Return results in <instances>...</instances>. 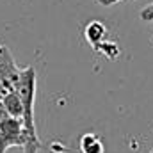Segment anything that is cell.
Segmentation results:
<instances>
[{"label":"cell","instance_id":"cell-4","mask_svg":"<svg viewBox=\"0 0 153 153\" xmlns=\"http://www.w3.org/2000/svg\"><path fill=\"white\" fill-rule=\"evenodd\" d=\"M78 144L82 153H105V146L96 134H84Z\"/></svg>","mask_w":153,"mask_h":153},{"label":"cell","instance_id":"cell-11","mask_svg":"<svg viewBox=\"0 0 153 153\" xmlns=\"http://www.w3.org/2000/svg\"><path fill=\"white\" fill-rule=\"evenodd\" d=\"M0 46H2V45H0Z\"/></svg>","mask_w":153,"mask_h":153},{"label":"cell","instance_id":"cell-7","mask_svg":"<svg viewBox=\"0 0 153 153\" xmlns=\"http://www.w3.org/2000/svg\"><path fill=\"white\" fill-rule=\"evenodd\" d=\"M141 18H143L144 22H152L153 20V4L148 5V7H144V9L141 11Z\"/></svg>","mask_w":153,"mask_h":153},{"label":"cell","instance_id":"cell-5","mask_svg":"<svg viewBox=\"0 0 153 153\" xmlns=\"http://www.w3.org/2000/svg\"><path fill=\"white\" fill-rule=\"evenodd\" d=\"M2 102H4L5 111H7V114L11 116V117H14V119H23V112H25L23 102H22V98L16 94V91L11 93V94H7L5 98H2Z\"/></svg>","mask_w":153,"mask_h":153},{"label":"cell","instance_id":"cell-2","mask_svg":"<svg viewBox=\"0 0 153 153\" xmlns=\"http://www.w3.org/2000/svg\"><path fill=\"white\" fill-rule=\"evenodd\" d=\"M0 134H2V141H4V153L9 148H25L27 144V132L23 126L22 119H14V117H7L0 123Z\"/></svg>","mask_w":153,"mask_h":153},{"label":"cell","instance_id":"cell-8","mask_svg":"<svg viewBox=\"0 0 153 153\" xmlns=\"http://www.w3.org/2000/svg\"><path fill=\"white\" fill-rule=\"evenodd\" d=\"M7 117H11V116L7 114V111H5V105H4V102L0 100V123H2L4 119H7Z\"/></svg>","mask_w":153,"mask_h":153},{"label":"cell","instance_id":"cell-9","mask_svg":"<svg viewBox=\"0 0 153 153\" xmlns=\"http://www.w3.org/2000/svg\"><path fill=\"white\" fill-rule=\"evenodd\" d=\"M0 153H4V141H2V134H0Z\"/></svg>","mask_w":153,"mask_h":153},{"label":"cell","instance_id":"cell-10","mask_svg":"<svg viewBox=\"0 0 153 153\" xmlns=\"http://www.w3.org/2000/svg\"><path fill=\"white\" fill-rule=\"evenodd\" d=\"M150 153H153V150H152V152H150Z\"/></svg>","mask_w":153,"mask_h":153},{"label":"cell","instance_id":"cell-1","mask_svg":"<svg viewBox=\"0 0 153 153\" xmlns=\"http://www.w3.org/2000/svg\"><path fill=\"white\" fill-rule=\"evenodd\" d=\"M20 73H22V68L16 66L13 53L9 52L7 46L2 45L0 46V100L14 93Z\"/></svg>","mask_w":153,"mask_h":153},{"label":"cell","instance_id":"cell-3","mask_svg":"<svg viewBox=\"0 0 153 153\" xmlns=\"http://www.w3.org/2000/svg\"><path fill=\"white\" fill-rule=\"evenodd\" d=\"M107 34H109V30H107L105 23H103V22H98V20H91V22L85 25V29H84V38H85V41H87L94 50H96L102 43L107 41Z\"/></svg>","mask_w":153,"mask_h":153},{"label":"cell","instance_id":"cell-6","mask_svg":"<svg viewBox=\"0 0 153 153\" xmlns=\"http://www.w3.org/2000/svg\"><path fill=\"white\" fill-rule=\"evenodd\" d=\"M98 52H102L107 59H116L117 55H119V48L116 46V43H112V41H105V43H102L98 48H96Z\"/></svg>","mask_w":153,"mask_h":153}]
</instances>
